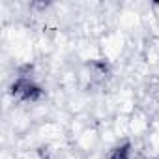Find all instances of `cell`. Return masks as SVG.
Here are the masks:
<instances>
[{
    "label": "cell",
    "instance_id": "7a4b0ae2",
    "mask_svg": "<svg viewBox=\"0 0 159 159\" xmlns=\"http://www.w3.org/2000/svg\"><path fill=\"white\" fill-rule=\"evenodd\" d=\"M109 159H133V148L131 144H122V146H116L111 150V155Z\"/></svg>",
    "mask_w": 159,
    "mask_h": 159
},
{
    "label": "cell",
    "instance_id": "6da1fadb",
    "mask_svg": "<svg viewBox=\"0 0 159 159\" xmlns=\"http://www.w3.org/2000/svg\"><path fill=\"white\" fill-rule=\"evenodd\" d=\"M10 94L19 99V101H26V103H36L43 98V88L28 75H19L10 86Z\"/></svg>",
    "mask_w": 159,
    "mask_h": 159
}]
</instances>
